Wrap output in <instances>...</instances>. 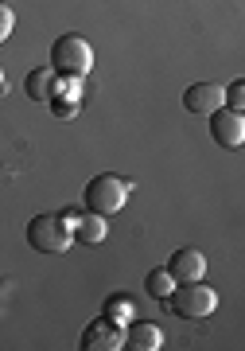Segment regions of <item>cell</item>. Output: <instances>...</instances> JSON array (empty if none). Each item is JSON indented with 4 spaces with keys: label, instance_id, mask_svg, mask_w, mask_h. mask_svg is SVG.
Segmentation results:
<instances>
[{
    "label": "cell",
    "instance_id": "obj_1",
    "mask_svg": "<svg viewBox=\"0 0 245 351\" xmlns=\"http://www.w3.org/2000/svg\"><path fill=\"white\" fill-rule=\"evenodd\" d=\"M129 191H133V184L129 180H121V176H113V172H105V176H94L86 184V211H94V215H117L129 203Z\"/></svg>",
    "mask_w": 245,
    "mask_h": 351
},
{
    "label": "cell",
    "instance_id": "obj_2",
    "mask_svg": "<svg viewBox=\"0 0 245 351\" xmlns=\"http://www.w3.org/2000/svg\"><path fill=\"white\" fill-rule=\"evenodd\" d=\"M51 66L59 75H74V78H86L94 71V51L82 36H59L51 43Z\"/></svg>",
    "mask_w": 245,
    "mask_h": 351
},
{
    "label": "cell",
    "instance_id": "obj_3",
    "mask_svg": "<svg viewBox=\"0 0 245 351\" xmlns=\"http://www.w3.org/2000/svg\"><path fill=\"white\" fill-rule=\"evenodd\" d=\"M27 242L39 254H66L74 242V230L62 223V215H36L27 223Z\"/></svg>",
    "mask_w": 245,
    "mask_h": 351
},
{
    "label": "cell",
    "instance_id": "obj_4",
    "mask_svg": "<svg viewBox=\"0 0 245 351\" xmlns=\"http://www.w3.org/2000/svg\"><path fill=\"white\" fill-rule=\"evenodd\" d=\"M172 313L183 316V320H207L214 308H218V293L203 281H187V285H175L172 289Z\"/></svg>",
    "mask_w": 245,
    "mask_h": 351
},
{
    "label": "cell",
    "instance_id": "obj_5",
    "mask_svg": "<svg viewBox=\"0 0 245 351\" xmlns=\"http://www.w3.org/2000/svg\"><path fill=\"white\" fill-rule=\"evenodd\" d=\"M210 137L218 141L222 149H242L245 145V117L237 110H214L210 113Z\"/></svg>",
    "mask_w": 245,
    "mask_h": 351
},
{
    "label": "cell",
    "instance_id": "obj_6",
    "mask_svg": "<svg viewBox=\"0 0 245 351\" xmlns=\"http://www.w3.org/2000/svg\"><path fill=\"white\" fill-rule=\"evenodd\" d=\"M125 348V328L98 316V320H90L86 332H82V351H121Z\"/></svg>",
    "mask_w": 245,
    "mask_h": 351
},
{
    "label": "cell",
    "instance_id": "obj_7",
    "mask_svg": "<svg viewBox=\"0 0 245 351\" xmlns=\"http://www.w3.org/2000/svg\"><path fill=\"white\" fill-rule=\"evenodd\" d=\"M168 274H172L175 285H187V281H203L207 277V258H203V250H191V246H183V250L172 254V262H168Z\"/></svg>",
    "mask_w": 245,
    "mask_h": 351
},
{
    "label": "cell",
    "instance_id": "obj_8",
    "mask_svg": "<svg viewBox=\"0 0 245 351\" xmlns=\"http://www.w3.org/2000/svg\"><path fill=\"white\" fill-rule=\"evenodd\" d=\"M183 106H187V113L210 117L214 110H222V86L218 82H191L183 90Z\"/></svg>",
    "mask_w": 245,
    "mask_h": 351
},
{
    "label": "cell",
    "instance_id": "obj_9",
    "mask_svg": "<svg viewBox=\"0 0 245 351\" xmlns=\"http://www.w3.org/2000/svg\"><path fill=\"white\" fill-rule=\"evenodd\" d=\"M125 348L129 351H159L164 348V332L159 324H148V320H129L125 324Z\"/></svg>",
    "mask_w": 245,
    "mask_h": 351
},
{
    "label": "cell",
    "instance_id": "obj_10",
    "mask_svg": "<svg viewBox=\"0 0 245 351\" xmlns=\"http://www.w3.org/2000/svg\"><path fill=\"white\" fill-rule=\"evenodd\" d=\"M55 82H59V71H55V66H36V71L24 78V90H27L31 101H51L55 98Z\"/></svg>",
    "mask_w": 245,
    "mask_h": 351
},
{
    "label": "cell",
    "instance_id": "obj_11",
    "mask_svg": "<svg viewBox=\"0 0 245 351\" xmlns=\"http://www.w3.org/2000/svg\"><path fill=\"white\" fill-rule=\"evenodd\" d=\"M105 234H109V223H105V215H78V223H74V239L86 242V246H98V242H105Z\"/></svg>",
    "mask_w": 245,
    "mask_h": 351
},
{
    "label": "cell",
    "instance_id": "obj_12",
    "mask_svg": "<svg viewBox=\"0 0 245 351\" xmlns=\"http://www.w3.org/2000/svg\"><path fill=\"white\" fill-rule=\"evenodd\" d=\"M101 316L125 328L136 316V301L129 297V293H113V297H105V304H101Z\"/></svg>",
    "mask_w": 245,
    "mask_h": 351
},
{
    "label": "cell",
    "instance_id": "obj_13",
    "mask_svg": "<svg viewBox=\"0 0 245 351\" xmlns=\"http://www.w3.org/2000/svg\"><path fill=\"white\" fill-rule=\"evenodd\" d=\"M172 289H175V281H172V274H168V265H164V269H152V274L144 277V293L152 301H168Z\"/></svg>",
    "mask_w": 245,
    "mask_h": 351
},
{
    "label": "cell",
    "instance_id": "obj_14",
    "mask_svg": "<svg viewBox=\"0 0 245 351\" xmlns=\"http://www.w3.org/2000/svg\"><path fill=\"white\" fill-rule=\"evenodd\" d=\"M55 98H62V101H82V78L59 75V82H55Z\"/></svg>",
    "mask_w": 245,
    "mask_h": 351
},
{
    "label": "cell",
    "instance_id": "obj_15",
    "mask_svg": "<svg viewBox=\"0 0 245 351\" xmlns=\"http://www.w3.org/2000/svg\"><path fill=\"white\" fill-rule=\"evenodd\" d=\"M222 106H226V110H237V113L245 110V82H242V78L222 90Z\"/></svg>",
    "mask_w": 245,
    "mask_h": 351
},
{
    "label": "cell",
    "instance_id": "obj_16",
    "mask_svg": "<svg viewBox=\"0 0 245 351\" xmlns=\"http://www.w3.org/2000/svg\"><path fill=\"white\" fill-rule=\"evenodd\" d=\"M12 27H16V12L8 8V4H4V0H0V43L12 36Z\"/></svg>",
    "mask_w": 245,
    "mask_h": 351
},
{
    "label": "cell",
    "instance_id": "obj_17",
    "mask_svg": "<svg viewBox=\"0 0 245 351\" xmlns=\"http://www.w3.org/2000/svg\"><path fill=\"white\" fill-rule=\"evenodd\" d=\"M51 113H55V117H62V121H66V117H74V113H78V101H62V98H51Z\"/></svg>",
    "mask_w": 245,
    "mask_h": 351
},
{
    "label": "cell",
    "instance_id": "obj_18",
    "mask_svg": "<svg viewBox=\"0 0 245 351\" xmlns=\"http://www.w3.org/2000/svg\"><path fill=\"white\" fill-rule=\"evenodd\" d=\"M59 215H62V223L74 230V223H78V215H82V211H59Z\"/></svg>",
    "mask_w": 245,
    "mask_h": 351
},
{
    "label": "cell",
    "instance_id": "obj_19",
    "mask_svg": "<svg viewBox=\"0 0 245 351\" xmlns=\"http://www.w3.org/2000/svg\"><path fill=\"white\" fill-rule=\"evenodd\" d=\"M0 90H8V82H4V71H0Z\"/></svg>",
    "mask_w": 245,
    "mask_h": 351
}]
</instances>
